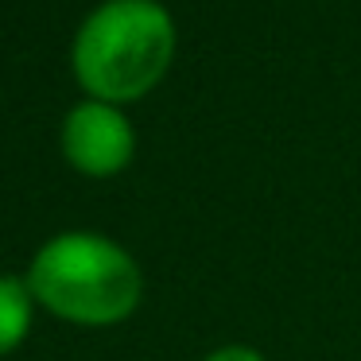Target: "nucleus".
Wrapping results in <instances>:
<instances>
[{"instance_id":"5","label":"nucleus","mask_w":361,"mask_h":361,"mask_svg":"<svg viewBox=\"0 0 361 361\" xmlns=\"http://www.w3.org/2000/svg\"><path fill=\"white\" fill-rule=\"evenodd\" d=\"M202 361H268L257 345H245V342H226L218 350H210Z\"/></svg>"},{"instance_id":"3","label":"nucleus","mask_w":361,"mask_h":361,"mask_svg":"<svg viewBox=\"0 0 361 361\" xmlns=\"http://www.w3.org/2000/svg\"><path fill=\"white\" fill-rule=\"evenodd\" d=\"M63 156L90 179H113L136 156V128L113 102L86 97L63 121Z\"/></svg>"},{"instance_id":"4","label":"nucleus","mask_w":361,"mask_h":361,"mask_svg":"<svg viewBox=\"0 0 361 361\" xmlns=\"http://www.w3.org/2000/svg\"><path fill=\"white\" fill-rule=\"evenodd\" d=\"M35 295L27 280L20 276H0V353H12L32 330Z\"/></svg>"},{"instance_id":"1","label":"nucleus","mask_w":361,"mask_h":361,"mask_svg":"<svg viewBox=\"0 0 361 361\" xmlns=\"http://www.w3.org/2000/svg\"><path fill=\"white\" fill-rule=\"evenodd\" d=\"M175 51L179 27L159 0H105L74 32L71 71L86 97L128 105L167 78Z\"/></svg>"},{"instance_id":"2","label":"nucleus","mask_w":361,"mask_h":361,"mask_svg":"<svg viewBox=\"0 0 361 361\" xmlns=\"http://www.w3.org/2000/svg\"><path fill=\"white\" fill-rule=\"evenodd\" d=\"M35 303L78 326H117L140 307L144 272L125 245L94 229L55 233L27 268Z\"/></svg>"}]
</instances>
